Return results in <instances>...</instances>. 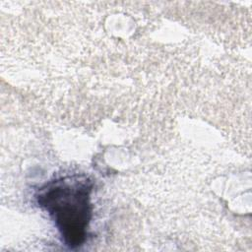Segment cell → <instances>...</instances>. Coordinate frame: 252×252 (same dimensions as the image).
Wrapping results in <instances>:
<instances>
[{"label": "cell", "instance_id": "1", "mask_svg": "<svg viewBox=\"0 0 252 252\" xmlns=\"http://www.w3.org/2000/svg\"><path fill=\"white\" fill-rule=\"evenodd\" d=\"M92 187L87 176L76 174L51 181L40 189L37 197L70 247L79 246L85 240L92 217Z\"/></svg>", "mask_w": 252, "mask_h": 252}]
</instances>
